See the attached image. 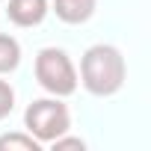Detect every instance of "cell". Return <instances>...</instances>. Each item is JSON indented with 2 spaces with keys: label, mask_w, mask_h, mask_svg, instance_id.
Returning <instances> with one entry per match:
<instances>
[{
  "label": "cell",
  "mask_w": 151,
  "mask_h": 151,
  "mask_svg": "<svg viewBox=\"0 0 151 151\" xmlns=\"http://www.w3.org/2000/svg\"><path fill=\"white\" fill-rule=\"evenodd\" d=\"M42 148L45 145L27 130H12L0 136V151H42Z\"/></svg>",
  "instance_id": "7"
},
{
  "label": "cell",
  "mask_w": 151,
  "mask_h": 151,
  "mask_svg": "<svg viewBox=\"0 0 151 151\" xmlns=\"http://www.w3.org/2000/svg\"><path fill=\"white\" fill-rule=\"evenodd\" d=\"M98 9V0H50V12L62 24H86Z\"/></svg>",
  "instance_id": "5"
},
{
  "label": "cell",
  "mask_w": 151,
  "mask_h": 151,
  "mask_svg": "<svg viewBox=\"0 0 151 151\" xmlns=\"http://www.w3.org/2000/svg\"><path fill=\"white\" fill-rule=\"evenodd\" d=\"M12 110H15V89L0 77V122H3Z\"/></svg>",
  "instance_id": "8"
},
{
  "label": "cell",
  "mask_w": 151,
  "mask_h": 151,
  "mask_svg": "<svg viewBox=\"0 0 151 151\" xmlns=\"http://www.w3.org/2000/svg\"><path fill=\"white\" fill-rule=\"evenodd\" d=\"M33 71H36V83L53 98H71L80 86L77 68L62 47H42L36 53Z\"/></svg>",
  "instance_id": "2"
},
{
  "label": "cell",
  "mask_w": 151,
  "mask_h": 151,
  "mask_svg": "<svg viewBox=\"0 0 151 151\" xmlns=\"http://www.w3.org/2000/svg\"><path fill=\"white\" fill-rule=\"evenodd\" d=\"M50 148H53V151H65V148H77V151H83L86 142H83L80 136H68V133H62V136H56V139L50 142Z\"/></svg>",
  "instance_id": "9"
},
{
  "label": "cell",
  "mask_w": 151,
  "mask_h": 151,
  "mask_svg": "<svg viewBox=\"0 0 151 151\" xmlns=\"http://www.w3.org/2000/svg\"><path fill=\"white\" fill-rule=\"evenodd\" d=\"M80 86L95 95V98H110L116 95L124 80H127V62L116 45H92L80 56V71H77Z\"/></svg>",
  "instance_id": "1"
},
{
  "label": "cell",
  "mask_w": 151,
  "mask_h": 151,
  "mask_svg": "<svg viewBox=\"0 0 151 151\" xmlns=\"http://www.w3.org/2000/svg\"><path fill=\"white\" fill-rule=\"evenodd\" d=\"M50 12V0H9L6 3V18L15 27H39Z\"/></svg>",
  "instance_id": "4"
},
{
  "label": "cell",
  "mask_w": 151,
  "mask_h": 151,
  "mask_svg": "<svg viewBox=\"0 0 151 151\" xmlns=\"http://www.w3.org/2000/svg\"><path fill=\"white\" fill-rule=\"evenodd\" d=\"M21 65V45L15 36L9 33H0V77L3 74H12Z\"/></svg>",
  "instance_id": "6"
},
{
  "label": "cell",
  "mask_w": 151,
  "mask_h": 151,
  "mask_svg": "<svg viewBox=\"0 0 151 151\" xmlns=\"http://www.w3.org/2000/svg\"><path fill=\"white\" fill-rule=\"evenodd\" d=\"M24 130L33 133L42 145H50L56 136L71 130V113L68 104L62 98H36L27 110H24Z\"/></svg>",
  "instance_id": "3"
}]
</instances>
